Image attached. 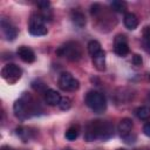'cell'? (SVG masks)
Instances as JSON below:
<instances>
[{
	"instance_id": "9c48e42d",
	"label": "cell",
	"mask_w": 150,
	"mask_h": 150,
	"mask_svg": "<svg viewBox=\"0 0 150 150\" xmlns=\"http://www.w3.org/2000/svg\"><path fill=\"white\" fill-rule=\"evenodd\" d=\"M114 52L118 56H125L129 53L128 40L124 35H122V34L116 35V38L114 40Z\"/></svg>"
},
{
	"instance_id": "d4e9b609",
	"label": "cell",
	"mask_w": 150,
	"mask_h": 150,
	"mask_svg": "<svg viewBox=\"0 0 150 150\" xmlns=\"http://www.w3.org/2000/svg\"><path fill=\"white\" fill-rule=\"evenodd\" d=\"M101 6L98 5V4H94V5H91V7H90V12H91V14L93 15H96L101 9Z\"/></svg>"
},
{
	"instance_id": "2e32d148",
	"label": "cell",
	"mask_w": 150,
	"mask_h": 150,
	"mask_svg": "<svg viewBox=\"0 0 150 150\" xmlns=\"http://www.w3.org/2000/svg\"><path fill=\"white\" fill-rule=\"evenodd\" d=\"M16 135L23 141V142H28L29 139H32L34 137V131L32 128L28 127H18L15 129Z\"/></svg>"
},
{
	"instance_id": "44dd1931",
	"label": "cell",
	"mask_w": 150,
	"mask_h": 150,
	"mask_svg": "<svg viewBox=\"0 0 150 150\" xmlns=\"http://www.w3.org/2000/svg\"><path fill=\"white\" fill-rule=\"evenodd\" d=\"M143 38H144V47H145V49L148 52H150V26L144 28Z\"/></svg>"
},
{
	"instance_id": "83f0119b",
	"label": "cell",
	"mask_w": 150,
	"mask_h": 150,
	"mask_svg": "<svg viewBox=\"0 0 150 150\" xmlns=\"http://www.w3.org/2000/svg\"><path fill=\"white\" fill-rule=\"evenodd\" d=\"M118 150H124V149H118Z\"/></svg>"
},
{
	"instance_id": "30bf717a",
	"label": "cell",
	"mask_w": 150,
	"mask_h": 150,
	"mask_svg": "<svg viewBox=\"0 0 150 150\" xmlns=\"http://www.w3.org/2000/svg\"><path fill=\"white\" fill-rule=\"evenodd\" d=\"M0 25H1V30H2V33H4L5 38H6V40L12 41V40H14V39L16 38V35H18V29H16L15 26H13L8 20H6L5 18H2Z\"/></svg>"
},
{
	"instance_id": "9a60e30c",
	"label": "cell",
	"mask_w": 150,
	"mask_h": 150,
	"mask_svg": "<svg viewBox=\"0 0 150 150\" xmlns=\"http://www.w3.org/2000/svg\"><path fill=\"white\" fill-rule=\"evenodd\" d=\"M123 22H124V26L130 29V30H134L137 28L138 26V18L136 16V14L134 13H125L124 14V19H123Z\"/></svg>"
},
{
	"instance_id": "cb8c5ba5",
	"label": "cell",
	"mask_w": 150,
	"mask_h": 150,
	"mask_svg": "<svg viewBox=\"0 0 150 150\" xmlns=\"http://www.w3.org/2000/svg\"><path fill=\"white\" fill-rule=\"evenodd\" d=\"M36 5H38V7H40L42 11H46V9L50 6V2H49V1H38Z\"/></svg>"
},
{
	"instance_id": "ac0fdd59",
	"label": "cell",
	"mask_w": 150,
	"mask_h": 150,
	"mask_svg": "<svg viewBox=\"0 0 150 150\" xmlns=\"http://www.w3.org/2000/svg\"><path fill=\"white\" fill-rule=\"evenodd\" d=\"M87 47H88V53L90 54V56H94V55L97 54L100 50H102V48H101V43H100L98 41H96V40H91V41H89Z\"/></svg>"
},
{
	"instance_id": "7a4b0ae2",
	"label": "cell",
	"mask_w": 150,
	"mask_h": 150,
	"mask_svg": "<svg viewBox=\"0 0 150 150\" xmlns=\"http://www.w3.org/2000/svg\"><path fill=\"white\" fill-rule=\"evenodd\" d=\"M39 109H40L39 104L28 94H25L22 97L16 100L14 105H13L14 115L20 120H25V118H28L30 116L38 115Z\"/></svg>"
},
{
	"instance_id": "ba28073f",
	"label": "cell",
	"mask_w": 150,
	"mask_h": 150,
	"mask_svg": "<svg viewBox=\"0 0 150 150\" xmlns=\"http://www.w3.org/2000/svg\"><path fill=\"white\" fill-rule=\"evenodd\" d=\"M57 84L64 91H75L80 87V82L70 73H62L57 80Z\"/></svg>"
},
{
	"instance_id": "5bb4252c",
	"label": "cell",
	"mask_w": 150,
	"mask_h": 150,
	"mask_svg": "<svg viewBox=\"0 0 150 150\" xmlns=\"http://www.w3.org/2000/svg\"><path fill=\"white\" fill-rule=\"evenodd\" d=\"M70 19H71V22L74 23V26H76L77 28H83L87 23L84 14L80 11H73L71 15H70Z\"/></svg>"
},
{
	"instance_id": "4316f807",
	"label": "cell",
	"mask_w": 150,
	"mask_h": 150,
	"mask_svg": "<svg viewBox=\"0 0 150 150\" xmlns=\"http://www.w3.org/2000/svg\"><path fill=\"white\" fill-rule=\"evenodd\" d=\"M1 150H13L12 148H9V146H2L1 148Z\"/></svg>"
},
{
	"instance_id": "7402d4cb",
	"label": "cell",
	"mask_w": 150,
	"mask_h": 150,
	"mask_svg": "<svg viewBox=\"0 0 150 150\" xmlns=\"http://www.w3.org/2000/svg\"><path fill=\"white\" fill-rule=\"evenodd\" d=\"M59 107H60L61 110H68V109L71 107V101H70V98H69V97H62V98H61V102H60V104H59Z\"/></svg>"
},
{
	"instance_id": "5b68a950",
	"label": "cell",
	"mask_w": 150,
	"mask_h": 150,
	"mask_svg": "<svg viewBox=\"0 0 150 150\" xmlns=\"http://www.w3.org/2000/svg\"><path fill=\"white\" fill-rule=\"evenodd\" d=\"M45 21L46 19L43 18L42 14H33L29 19V23H28V32L29 34L34 35V36H42L47 34V28L45 26Z\"/></svg>"
},
{
	"instance_id": "277c9868",
	"label": "cell",
	"mask_w": 150,
	"mask_h": 150,
	"mask_svg": "<svg viewBox=\"0 0 150 150\" xmlns=\"http://www.w3.org/2000/svg\"><path fill=\"white\" fill-rule=\"evenodd\" d=\"M56 54L60 56H64L69 61H77L82 56V49L79 42L69 41L64 43L62 47H60L56 50Z\"/></svg>"
},
{
	"instance_id": "603a6c76",
	"label": "cell",
	"mask_w": 150,
	"mask_h": 150,
	"mask_svg": "<svg viewBox=\"0 0 150 150\" xmlns=\"http://www.w3.org/2000/svg\"><path fill=\"white\" fill-rule=\"evenodd\" d=\"M132 63H134L135 66H142V63H143L142 56L138 55V54H135V55L132 56Z\"/></svg>"
},
{
	"instance_id": "e0dca14e",
	"label": "cell",
	"mask_w": 150,
	"mask_h": 150,
	"mask_svg": "<svg viewBox=\"0 0 150 150\" xmlns=\"http://www.w3.org/2000/svg\"><path fill=\"white\" fill-rule=\"evenodd\" d=\"M79 134H80V128H79V125H71V127H69L68 130L66 131L64 137H66V139H68V141H75V139L79 137Z\"/></svg>"
},
{
	"instance_id": "ffe728a7",
	"label": "cell",
	"mask_w": 150,
	"mask_h": 150,
	"mask_svg": "<svg viewBox=\"0 0 150 150\" xmlns=\"http://www.w3.org/2000/svg\"><path fill=\"white\" fill-rule=\"evenodd\" d=\"M110 7L115 12L122 13V12H125V9H127V2L125 1H120V0H114V1L110 2Z\"/></svg>"
},
{
	"instance_id": "d6986e66",
	"label": "cell",
	"mask_w": 150,
	"mask_h": 150,
	"mask_svg": "<svg viewBox=\"0 0 150 150\" xmlns=\"http://www.w3.org/2000/svg\"><path fill=\"white\" fill-rule=\"evenodd\" d=\"M135 114L139 120H146L150 116V109L145 105H141L135 110Z\"/></svg>"
},
{
	"instance_id": "8fae6325",
	"label": "cell",
	"mask_w": 150,
	"mask_h": 150,
	"mask_svg": "<svg viewBox=\"0 0 150 150\" xmlns=\"http://www.w3.org/2000/svg\"><path fill=\"white\" fill-rule=\"evenodd\" d=\"M18 55L26 63H32L35 61V54H34L33 49H30L27 46H20L18 48Z\"/></svg>"
},
{
	"instance_id": "484cf974",
	"label": "cell",
	"mask_w": 150,
	"mask_h": 150,
	"mask_svg": "<svg viewBox=\"0 0 150 150\" xmlns=\"http://www.w3.org/2000/svg\"><path fill=\"white\" fill-rule=\"evenodd\" d=\"M143 132H144L146 136L150 137V122H148V123L144 124V127H143Z\"/></svg>"
},
{
	"instance_id": "7c38bea8",
	"label": "cell",
	"mask_w": 150,
	"mask_h": 150,
	"mask_svg": "<svg viewBox=\"0 0 150 150\" xmlns=\"http://www.w3.org/2000/svg\"><path fill=\"white\" fill-rule=\"evenodd\" d=\"M61 95L59 94V91L54 90V89H46L45 90V102L48 105H59L61 102Z\"/></svg>"
},
{
	"instance_id": "52a82bcc",
	"label": "cell",
	"mask_w": 150,
	"mask_h": 150,
	"mask_svg": "<svg viewBox=\"0 0 150 150\" xmlns=\"http://www.w3.org/2000/svg\"><path fill=\"white\" fill-rule=\"evenodd\" d=\"M21 75H22L21 68L19 66L14 64V63H7L1 69V76H2V79L5 81H7L9 84L15 83L18 80H20Z\"/></svg>"
},
{
	"instance_id": "8992f818",
	"label": "cell",
	"mask_w": 150,
	"mask_h": 150,
	"mask_svg": "<svg viewBox=\"0 0 150 150\" xmlns=\"http://www.w3.org/2000/svg\"><path fill=\"white\" fill-rule=\"evenodd\" d=\"M132 128H134V123L130 118L125 117V118H122L118 123V127H117V130L120 132V136L121 138L125 142V143H134L136 141V135L132 132Z\"/></svg>"
},
{
	"instance_id": "6da1fadb",
	"label": "cell",
	"mask_w": 150,
	"mask_h": 150,
	"mask_svg": "<svg viewBox=\"0 0 150 150\" xmlns=\"http://www.w3.org/2000/svg\"><path fill=\"white\" fill-rule=\"evenodd\" d=\"M114 135V125L109 121L94 120L90 121L84 130V139L87 142H93L96 139L105 141L112 137Z\"/></svg>"
},
{
	"instance_id": "4fadbf2b",
	"label": "cell",
	"mask_w": 150,
	"mask_h": 150,
	"mask_svg": "<svg viewBox=\"0 0 150 150\" xmlns=\"http://www.w3.org/2000/svg\"><path fill=\"white\" fill-rule=\"evenodd\" d=\"M91 57H93L94 67L98 71H104L105 70V52L104 50H100L97 54H95Z\"/></svg>"
},
{
	"instance_id": "3957f363",
	"label": "cell",
	"mask_w": 150,
	"mask_h": 150,
	"mask_svg": "<svg viewBox=\"0 0 150 150\" xmlns=\"http://www.w3.org/2000/svg\"><path fill=\"white\" fill-rule=\"evenodd\" d=\"M86 104L96 114H102L107 109V100L104 95L96 90H90L86 95Z\"/></svg>"
}]
</instances>
